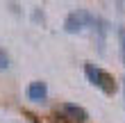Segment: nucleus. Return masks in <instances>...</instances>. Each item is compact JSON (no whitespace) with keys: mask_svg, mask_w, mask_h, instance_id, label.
<instances>
[{"mask_svg":"<svg viewBox=\"0 0 125 123\" xmlns=\"http://www.w3.org/2000/svg\"><path fill=\"white\" fill-rule=\"evenodd\" d=\"M84 73H86V78H89V82L93 87H98V89H102L107 96H112V93L116 91L114 78L109 75V73H105L102 68H95L93 64H86V66H84Z\"/></svg>","mask_w":125,"mask_h":123,"instance_id":"nucleus-1","label":"nucleus"},{"mask_svg":"<svg viewBox=\"0 0 125 123\" xmlns=\"http://www.w3.org/2000/svg\"><path fill=\"white\" fill-rule=\"evenodd\" d=\"M95 23V18L91 16L89 11H84V9H77V11H71L68 16H66L64 21V30L66 32H71V34H75V32H82L86 25H91Z\"/></svg>","mask_w":125,"mask_h":123,"instance_id":"nucleus-2","label":"nucleus"},{"mask_svg":"<svg viewBox=\"0 0 125 123\" xmlns=\"http://www.w3.org/2000/svg\"><path fill=\"white\" fill-rule=\"evenodd\" d=\"M27 98L32 100V103H41V100L48 98V84L43 80H34L30 82V87H27Z\"/></svg>","mask_w":125,"mask_h":123,"instance_id":"nucleus-3","label":"nucleus"},{"mask_svg":"<svg viewBox=\"0 0 125 123\" xmlns=\"http://www.w3.org/2000/svg\"><path fill=\"white\" fill-rule=\"evenodd\" d=\"M62 112H64L71 121H86V119H89L86 110H82L80 105H73V103H64V105H62Z\"/></svg>","mask_w":125,"mask_h":123,"instance_id":"nucleus-4","label":"nucleus"},{"mask_svg":"<svg viewBox=\"0 0 125 123\" xmlns=\"http://www.w3.org/2000/svg\"><path fill=\"white\" fill-rule=\"evenodd\" d=\"M118 41H121V59L125 66V27H118Z\"/></svg>","mask_w":125,"mask_h":123,"instance_id":"nucleus-5","label":"nucleus"},{"mask_svg":"<svg viewBox=\"0 0 125 123\" xmlns=\"http://www.w3.org/2000/svg\"><path fill=\"white\" fill-rule=\"evenodd\" d=\"M7 66H9V57H7V53H5V50H0V71H2V68H7Z\"/></svg>","mask_w":125,"mask_h":123,"instance_id":"nucleus-6","label":"nucleus"}]
</instances>
